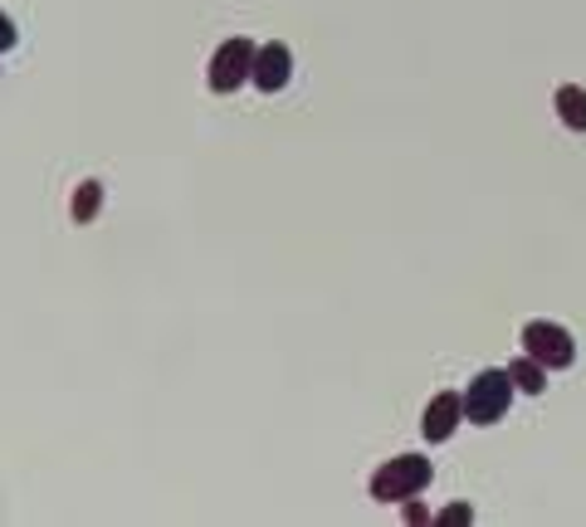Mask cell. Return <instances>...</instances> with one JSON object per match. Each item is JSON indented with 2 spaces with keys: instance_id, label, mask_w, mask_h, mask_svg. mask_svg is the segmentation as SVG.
Instances as JSON below:
<instances>
[{
  "instance_id": "obj_12",
  "label": "cell",
  "mask_w": 586,
  "mask_h": 527,
  "mask_svg": "<svg viewBox=\"0 0 586 527\" xmlns=\"http://www.w3.org/2000/svg\"><path fill=\"white\" fill-rule=\"evenodd\" d=\"M405 523H425V508H421V503L405 498Z\"/></svg>"
},
{
  "instance_id": "obj_4",
  "label": "cell",
  "mask_w": 586,
  "mask_h": 527,
  "mask_svg": "<svg viewBox=\"0 0 586 527\" xmlns=\"http://www.w3.org/2000/svg\"><path fill=\"white\" fill-rule=\"evenodd\" d=\"M254 44L245 40V35H235V40H225L220 50H216V59H210V69H206V84H210V94H235V88H245L254 78Z\"/></svg>"
},
{
  "instance_id": "obj_1",
  "label": "cell",
  "mask_w": 586,
  "mask_h": 527,
  "mask_svg": "<svg viewBox=\"0 0 586 527\" xmlns=\"http://www.w3.org/2000/svg\"><path fill=\"white\" fill-rule=\"evenodd\" d=\"M513 391L518 386H513L509 366H484V372L459 391V396H465V420L469 425H499L513 406Z\"/></svg>"
},
{
  "instance_id": "obj_5",
  "label": "cell",
  "mask_w": 586,
  "mask_h": 527,
  "mask_svg": "<svg viewBox=\"0 0 586 527\" xmlns=\"http://www.w3.org/2000/svg\"><path fill=\"white\" fill-rule=\"evenodd\" d=\"M459 425H465V396H455V391H440L431 406H425V415H421V435L431 444H445Z\"/></svg>"
},
{
  "instance_id": "obj_2",
  "label": "cell",
  "mask_w": 586,
  "mask_h": 527,
  "mask_svg": "<svg viewBox=\"0 0 586 527\" xmlns=\"http://www.w3.org/2000/svg\"><path fill=\"white\" fill-rule=\"evenodd\" d=\"M431 459H421V454H397V459H387V464L371 474V498L377 503H405V498H415V493H425L431 488Z\"/></svg>"
},
{
  "instance_id": "obj_11",
  "label": "cell",
  "mask_w": 586,
  "mask_h": 527,
  "mask_svg": "<svg viewBox=\"0 0 586 527\" xmlns=\"http://www.w3.org/2000/svg\"><path fill=\"white\" fill-rule=\"evenodd\" d=\"M435 523H440V527H449V523H475V508H465V503H455V508H445Z\"/></svg>"
},
{
  "instance_id": "obj_10",
  "label": "cell",
  "mask_w": 586,
  "mask_h": 527,
  "mask_svg": "<svg viewBox=\"0 0 586 527\" xmlns=\"http://www.w3.org/2000/svg\"><path fill=\"white\" fill-rule=\"evenodd\" d=\"M15 40H20V30H15V20L6 15V10H0V54L6 50H15Z\"/></svg>"
},
{
  "instance_id": "obj_3",
  "label": "cell",
  "mask_w": 586,
  "mask_h": 527,
  "mask_svg": "<svg viewBox=\"0 0 586 527\" xmlns=\"http://www.w3.org/2000/svg\"><path fill=\"white\" fill-rule=\"evenodd\" d=\"M523 352L533 356V362H543L547 372H567V366L577 362V342H572V332L562 328V322H547V318H533L523 328Z\"/></svg>"
},
{
  "instance_id": "obj_6",
  "label": "cell",
  "mask_w": 586,
  "mask_h": 527,
  "mask_svg": "<svg viewBox=\"0 0 586 527\" xmlns=\"http://www.w3.org/2000/svg\"><path fill=\"white\" fill-rule=\"evenodd\" d=\"M289 78H293V54H289V44H279V40L259 44V54H254V78H250V84L264 88V94H279V88H289Z\"/></svg>"
},
{
  "instance_id": "obj_7",
  "label": "cell",
  "mask_w": 586,
  "mask_h": 527,
  "mask_svg": "<svg viewBox=\"0 0 586 527\" xmlns=\"http://www.w3.org/2000/svg\"><path fill=\"white\" fill-rule=\"evenodd\" d=\"M552 103H557V118L567 122L572 132H586V88H577V84H562Z\"/></svg>"
},
{
  "instance_id": "obj_8",
  "label": "cell",
  "mask_w": 586,
  "mask_h": 527,
  "mask_svg": "<svg viewBox=\"0 0 586 527\" xmlns=\"http://www.w3.org/2000/svg\"><path fill=\"white\" fill-rule=\"evenodd\" d=\"M509 376H513V386L523 391V396H543V391H547V366H543V362H533L528 352L509 366Z\"/></svg>"
},
{
  "instance_id": "obj_9",
  "label": "cell",
  "mask_w": 586,
  "mask_h": 527,
  "mask_svg": "<svg viewBox=\"0 0 586 527\" xmlns=\"http://www.w3.org/2000/svg\"><path fill=\"white\" fill-rule=\"evenodd\" d=\"M69 210H74V220H78V226H94V220H98V210H104V186H98V182H84V186L74 190Z\"/></svg>"
}]
</instances>
